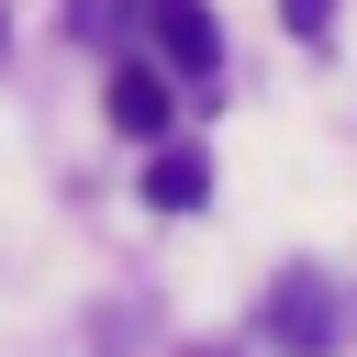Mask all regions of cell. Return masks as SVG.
Segmentation results:
<instances>
[{"mask_svg": "<svg viewBox=\"0 0 357 357\" xmlns=\"http://www.w3.org/2000/svg\"><path fill=\"white\" fill-rule=\"evenodd\" d=\"M145 45H156L178 78H212V67H223V33H212L201 0H145Z\"/></svg>", "mask_w": 357, "mask_h": 357, "instance_id": "obj_1", "label": "cell"}, {"mask_svg": "<svg viewBox=\"0 0 357 357\" xmlns=\"http://www.w3.org/2000/svg\"><path fill=\"white\" fill-rule=\"evenodd\" d=\"M167 112H178V67H167V56H156V67H123V78H112V123H123L134 145H156V134H167Z\"/></svg>", "mask_w": 357, "mask_h": 357, "instance_id": "obj_2", "label": "cell"}, {"mask_svg": "<svg viewBox=\"0 0 357 357\" xmlns=\"http://www.w3.org/2000/svg\"><path fill=\"white\" fill-rule=\"evenodd\" d=\"M268 335H279L290 357H324V279H312V268H290V279L268 290Z\"/></svg>", "mask_w": 357, "mask_h": 357, "instance_id": "obj_3", "label": "cell"}, {"mask_svg": "<svg viewBox=\"0 0 357 357\" xmlns=\"http://www.w3.org/2000/svg\"><path fill=\"white\" fill-rule=\"evenodd\" d=\"M201 178H212V167H201V156H190V145H167V156H156V178H145V190H156V212H190V201H201Z\"/></svg>", "mask_w": 357, "mask_h": 357, "instance_id": "obj_4", "label": "cell"}, {"mask_svg": "<svg viewBox=\"0 0 357 357\" xmlns=\"http://www.w3.org/2000/svg\"><path fill=\"white\" fill-rule=\"evenodd\" d=\"M279 11H290V33H324L335 22V0H279Z\"/></svg>", "mask_w": 357, "mask_h": 357, "instance_id": "obj_5", "label": "cell"}]
</instances>
